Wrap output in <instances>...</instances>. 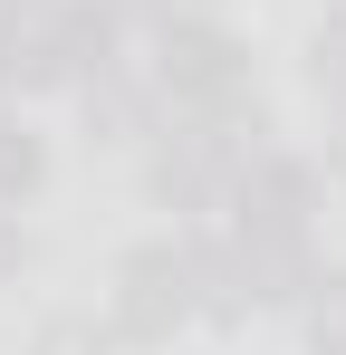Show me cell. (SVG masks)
<instances>
[{
  "mask_svg": "<svg viewBox=\"0 0 346 355\" xmlns=\"http://www.w3.org/2000/svg\"><path fill=\"white\" fill-rule=\"evenodd\" d=\"M192 288H202V250H135V259L115 269V327L154 346V336H173V327L202 307Z\"/></svg>",
  "mask_w": 346,
  "mask_h": 355,
  "instance_id": "cell-1",
  "label": "cell"
},
{
  "mask_svg": "<svg viewBox=\"0 0 346 355\" xmlns=\"http://www.w3.org/2000/svg\"><path fill=\"white\" fill-rule=\"evenodd\" d=\"M240 87L250 67L222 29H164V96L192 106V116H240Z\"/></svg>",
  "mask_w": 346,
  "mask_h": 355,
  "instance_id": "cell-2",
  "label": "cell"
},
{
  "mask_svg": "<svg viewBox=\"0 0 346 355\" xmlns=\"http://www.w3.org/2000/svg\"><path fill=\"white\" fill-rule=\"evenodd\" d=\"M39 173H49L39 135H29V125H0V202H19V192H29Z\"/></svg>",
  "mask_w": 346,
  "mask_h": 355,
  "instance_id": "cell-3",
  "label": "cell"
},
{
  "mask_svg": "<svg viewBox=\"0 0 346 355\" xmlns=\"http://www.w3.org/2000/svg\"><path fill=\"white\" fill-rule=\"evenodd\" d=\"M10 269H19V231L0 221V279H10Z\"/></svg>",
  "mask_w": 346,
  "mask_h": 355,
  "instance_id": "cell-4",
  "label": "cell"
},
{
  "mask_svg": "<svg viewBox=\"0 0 346 355\" xmlns=\"http://www.w3.org/2000/svg\"><path fill=\"white\" fill-rule=\"evenodd\" d=\"M10 10H29V0H10Z\"/></svg>",
  "mask_w": 346,
  "mask_h": 355,
  "instance_id": "cell-5",
  "label": "cell"
},
{
  "mask_svg": "<svg viewBox=\"0 0 346 355\" xmlns=\"http://www.w3.org/2000/svg\"><path fill=\"white\" fill-rule=\"evenodd\" d=\"M154 10H173V0H154Z\"/></svg>",
  "mask_w": 346,
  "mask_h": 355,
  "instance_id": "cell-6",
  "label": "cell"
}]
</instances>
